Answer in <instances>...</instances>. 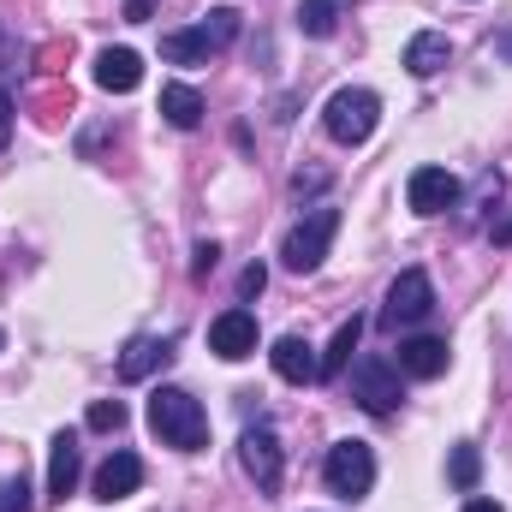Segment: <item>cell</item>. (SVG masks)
I'll return each mask as SVG.
<instances>
[{"instance_id": "cell-1", "label": "cell", "mask_w": 512, "mask_h": 512, "mask_svg": "<svg viewBox=\"0 0 512 512\" xmlns=\"http://www.w3.org/2000/svg\"><path fill=\"white\" fill-rule=\"evenodd\" d=\"M239 12L233 6H215V12H203L191 30H167L161 36V60H173V66H203L209 54H227L233 42H239Z\"/></svg>"}, {"instance_id": "cell-2", "label": "cell", "mask_w": 512, "mask_h": 512, "mask_svg": "<svg viewBox=\"0 0 512 512\" xmlns=\"http://www.w3.org/2000/svg\"><path fill=\"white\" fill-rule=\"evenodd\" d=\"M149 429L161 435V447L197 453V447L209 441V411H203L185 387H155V393H149Z\"/></svg>"}, {"instance_id": "cell-3", "label": "cell", "mask_w": 512, "mask_h": 512, "mask_svg": "<svg viewBox=\"0 0 512 512\" xmlns=\"http://www.w3.org/2000/svg\"><path fill=\"white\" fill-rule=\"evenodd\" d=\"M382 120V102H376V90H334L328 96V108H322V126L334 143H370V131Z\"/></svg>"}, {"instance_id": "cell-4", "label": "cell", "mask_w": 512, "mask_h": 512, "mask_svg": "<svg viewBox=\"0 0 512 512\" xmlns=\"http://www.w3.org/2000/svg\"><path fill=\"white\" fill-rule=\"evenodd\" d=\"M334 233H340V209H310V215L280 239V262H286L292 274H316Z\"/></svg>"}, {"instance_id": "cell-5", "label": "cell", "mask_w": 512, "mask_h": 512, "mask_svg": "<svg viewBox=\"0 0 512 512\" xmlns=\"http://www.w3.org/2000/svg\"><path fill=\"white\" fill-rule=\"evenodd\" d=\"M322 471H328V489H334L340 501H364V495L376 489V453H370L364 441H334Z\"/></svg>"}, {"instance_id": "cell-6", "label": "cell", "mask_w": 512, "mask_h": 512, "mask_svg": "<svg viewBox=\"0 0 512 512\" xmlns=\"http://www.w3.org/2000/svg\"><path fill=\"white\" fill-rule=\"evenodd\" d=\"M435 310V286L423 268H405L393 286H387V310H382V328H411Z\"/></svg>"}, {"instance_id": "cell-7", "label": "cell", "mask_w": 512, "mask_h": 512, "mask_svg": "<svg viewBox=\"0 0 512 512\" xmlns=\"http://www.w3.org/2000/svg\"><path fill=\"white\" fill-rule=\"evenodd\" d=\"M352 399H358L364 411L387 417V411L399 405V364H387L382 352L358 358V370H352Z\"/></svg>"}, {"instance_id": "cell-8", "label": "cell", "mask_w": 512, "mask_h": 512, "mask_svg": "<svg viewBox=\"0 0 512 512\" xmlns=\"http://www.w3.org/2000/svg\"><path fill=\"white\" fill-rule=\"evenodd\" d=\"M239 459H245V471H251V483L262 495H274L280 489V435L268 429V423H251L245 435H239Z\"/></svg>"}, {"instance_id": "cell-9", "label": "cell", "mask_w": 512, "mask_h": 512, "mask_svg": "<svg viewBox=\"0 0 512 512\" xmlns=\"http://www.w3.org/2000/svg\"><path fill=\"white\" fill-rule=\"evenodd\" d=\"M405 203H411L417 215H447V209L459 203V179H453L447 167H417L411 185H405Z\"/></svg>"}, {"instance_id": "cell-10", "label": "cell", "mask_w": 512, "mask_h": 512, "mask_svg": "<svg viewBox=\"0 0 512 512\" xmlns=\"http://www.w3.org/2000/svg\"><path fill=\"white\" fill-rule=\"evenodd\" d=\"M209 352H215V358H227V364L251 358V352H256V316H251V310H221V316L209 322Z\"/></svg>"}, {"instance_id": "cell-11", "label": "cell", "mask_w": 512, "mask_h": 512, "mask_svg": "<svg viewBox=\"0 0 512 512\" xmlns=\"http://www.w3.org/2000/svg\"><path fill=\"white\" fill-rule=\"evenodd\" d=\"M447 340H435V334H411V340H399V376H411V382H435V376H447Z\"/></svg>"}, {"instance_id": "cell-12", "label": "cell", "mask_w": 512, "mask_h": 512, "mask_svg": "<svg viewBox=\"0 0 512 512\" xmlns=\"http://www.w3.org/2000/svg\"><path fill=\"white\" fill-rule=\"evenodd\" d=\"M143 489V459L137 453H108L102 459V471H96V501H126V495H137Z\"/></svg>"}, {"instance_id": "cell-13", "label": "cell", "mask_w": 512, "mask_h": 512, "mask_svg": "<svg viewBox=\"0 0 512 512\" xmlns=\"http://www.w3.org/2000/svg\"><path fill=\"white\" fill-rule=\"evenodd\" d=\"M96 84H102L108 96H131V90L143 84V60H137L131 48H102V54H96Z\"/></svg>"}, {"instance_id": "cell-14", "label": "cell", "mask_w": 512, "mask_h": 512, "mask_svg": "<svg viewBox=\"0 0 512 512\" xmlns=\"http://www.w3.org/2000/svg\"><path fill=\"white\" fill-rule=\"evenodd\" d=\"M447 60H453V42H447L441 30H423V36L405 42V72H411V78H435Z\"/></svg>"}, {"instance_id": "cell-15", "label": "cell", "mask_w": 512, "mask_h": 512, "mask_svg": "<svg viewBox=\"0 0 512 512\" xmlns=\"http://www.w3.org/2000/svg\"><path fill=\"white\" fill-rule=\"evenodd\" d=\"M78 471H84V459H78V435H54V453H48V495L66 501V495L78 489Z\"/></svg>"}, {"instance_id": "cell-16", "label": "cell", "mask_w": 512, "mask_h": 512, "mask_svg": "<svg viewBox=\"0 0 512 512\" xmlns=\"http://www.w3.org/2000/svg\"><path fill=\"white\" fill-rule=\"evenodd\" d=\"M268 358H274V376H280V382H292V387L316 382V358H310V346H304L298 334H280Z\"/></svg>"}, {"instance_id": "cell-17", "label": "cell", "mask_w": 512, "mask_h": 512, "mask_svg": "<svg viewBox=\"0 0 512 512\" xmlns=\"http://www.w3.org/2000/svg\"><path fill=\"white\" fill-rule=\"evenodd\" d=\"M167 358H173V352H167V340H155V334H137L126 352H120V382H143V376H155Z\"/></svg>"}, {"instance_id": "cell-18", "label": "cell", "mask_w": 512, "mask_h": 512, "mask_svg": "<svg viewBox=\"0 0 512 512\" xmlns=\"http://www.w3.org/2000/svg\"><path fill=\"white\" fill-rule=\"evenodd\" d=\"M346 6H352V0H304V6H298V30H304L310 42H328V36L340 30Z\"/></svg>"}, {"instance_id": "cell-19", "label": "cell", "mask_w": 512, "mask_h": 512, "mask_svg": "<svg viewBox=\"0 0 512 512\" xmlns=\"http://www.w3.org/2000/svg\"><path fill=\"white\" fill-rule=\"evenodd\" d=\"M161 120L179 131H191L203 120V96L191 90V84H161Z\"/></svg>"}, {"instance_id": "cell-20", "label": "cell", "mask_w": 512, "mask_h": 512, "mask_svg": "<svg viewBox=\"0 0 512 512\" xmlns=\"http://www.w3.org/2000/svg\"><path fill=\"white\" fill-rule=\"evenodd\" d=\"M358 334H364V322H358V316H352V322H340V328H334V340H328V358H322V364H316V376H322V382H334V376H340V370H346V358H352V352H358Z\"/></svg>"}, {"instance_id": "cell-21", "label": "cell", "mask_w": 512, "mask_h": 512, "mask_svg": "<svg viewBox=\"0 0 512 512\" xmlns=\"http://www.w3.org/2000/svg\"><path fill=\"white\" fill-rule=\"evenodd\" d=\"M60 114H72V90H42L36 96V120L42 126H60Z\"/></svg>"}, {"instance_id": "cell-22", "label": "cell", "mask_w": 512, "mask_h": 512, "mask_svg": "<svg viewBox=\"0 0 512 512\" xmlns=\"http://www.w3.org/2000/svg\"><path fill=\"white\" fill-rule=\"evenodd\" d=\"M477 477H483L477 447H453V483H459V489H477Z\"/></svg>"}, {"instance_id": "cell-23", "label": "cell", "mask_w": 512, "mask_h": 512, "mask_svg": "<svg viewBox=\"0 0 512 512\" xmlns=\"http://www.w3.org/2000/svg\"><path fill=\"white\" fill-rule=\"evenodd\" d=\"M0 512H30V483L24 477H6L0 483Z\"/></svg>"}, {"instance_id": "cell-24", "label": "cell", "mask_w": 512, "mask_h": 512, "mask_svg": "<svg viewBox=\"0 0 512 512\" xmlns=\"http://www.w3.org/2000/svg\"><path fill=\"white\" fill-rule=\"evenodd\" d=\"M316 191H328V167H298L292 173V197H316Z\"/></svg>"}, {"instance_id": "cell-25", "label": "cell", "mask_w": 512, "mask_h": 512, "mask_svg": "<svg viewBox=\"0 0 512 512\" xmlns=\"http://www.w3.org/2000/svg\"><path fill=\"white\" fill-rule=\"evenodd\" d=\"M126 423V405L120 399H96L90 405V429H120Z\"/></svg>"}, {"instance_id": "cell-26", "label": "cell", "mask_w": 512, "mask_h": 512, "mask_svg": "<svg viewBox=\"0 0 512 512\" xmlns=\"http://www.w3.org/2000/svg\"><path fill=\"white\" fill-rule=\"evenodd\" d=\"M215 262H221V245H197V262H191V274H197V280H209V274H215Z\"/></svg>"}, {"instance_id": "cell-27", "label": "cell", "mask_w": 512, "mask_h": 512, "mask_svg": "<svg viewBox=\"0 0 512 512\" xmlns=\"http://www.w3.org/2000/svg\"><path fill=\"white\" fill-rule=\"evenodd\" d=\"M262 286H268V274H262V268H245V274H239V292H245V298H256V292H262Z\"/></svg>"}, {"instance_id": "cell-28", "label": "cell", "mask_w": 512, "mask_h": 512, "mask_svg": "<svg viewBox=\"0 0 512 512\" xmlns=\"http://www.w3.org/2000/svg\"><path fill=\"white\" fill-rule=\"evenodd\" d=\"M6 143H12V96L0 90V149H6Z\"/></svg>"}, {"instance_id": "cell-29", "label": "cell", "mask_w": 512, "mask_h": 512, "mask_svg": "<svg viewBox=\"0 0 512 512\" xmlns=\"http://www.w3.org/2000/svg\"><path fill=\"white\" fill-rule=\"evenodd\" d=\"M60 60H66V42H48L42 48V72H60Z\"/></svg>"}, {"instance_id": "cell-30", "label": "cell", "mask_w": 512, "mask_h": 512, "mask_svg": "<svg viewBox=\"0 0 512 512\" xmlns=\"http://www.w3.org/2000/svg\"><path fill=\"white\" fill-rule=\"evenodd\" d=\"M155 6H161V0H126V18H131V24H143Z\"/></svg>"}, {"instance_id": "cell-31", "label": "cell", "mask_w": 512, "mask_h": 512, "mask_svg": "<svg viewBox=\"0 0 512 512\" xmlns=\"http://www.w3.org/2000/svg\"><path fill=\"white\" fill-rule=\"evenodd\" d=\"M495 245H512V215L507 221H495Z\"/></svg>"}, {"instance_id": "cell-32", "label": "cell", "mask_w": 512, "mask_h": 512, "mask_svg": "<svg viewBox=\"0 0 512 512\" xmlns=\"http://www.w3.org/2000/svg\"><path fill=\"white\" fill-rule=\"evenodd\" d=\"M465 512H501V507H495V501H471Z\"/></svg>"}, {"instance_id": "cell-33", "label": "cell", "mask_w": 512, "mask_h": 512, "mask_svg": "<svg viewBox=\"0 0 512 512\" xmlns=\"http://www.w3.org/2000/svg\"><path fill=\"white\" fill-rule=\"evenodd\" d=\"M495 48H501V54H507V60H512V36H501V42H495Z\"/></svg>"}, {"instance_id": "cell-34", "label": "cell", "mask_w": 512, "mask_h": 512, "mask_svg": "<svg viewBox=\"0 0 512 512\" xmlns=\"http://www.w3.org/2000/svg\"><path fill=\"white\" fill-rule=\"evenodd\" d=\"M0 346H6V334H0Z\"/></svg>"}]
</instances>
